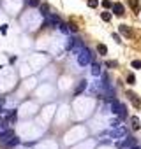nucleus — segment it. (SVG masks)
I'll use <instances>...</instances> for the list:
<instances>
[{
  "mask_svg": "<svg viewBox=\"0 0 141 149\" xmlns=\"http://www.w3.org/2000/svg\"><path fill=\"white\" fill-rule=\"evenodd\" d=\"M18 142H20V140H18V137L14 135V137H13V139H11L9 142H6V144H4V147H13V146H16Z\"/></svg>",
  "mask_w": 141,
  "mask_h": 149,
  "instance_id": "10",
  "label": "nucleus"
},
{
  "mask_svg": "<svg viewBox=\"0 0 141 149\" xmlns=\"http://www.w3.org/2000/svg\"><path fill=\"white\" fill-rule=\"evenodd\" d=\"M97 6H99V0H88V7L94 9V7H97Z\"/></svg>",
  "mask_w": 141,
  "mask_h": 149,
  "instance_id": "19",
  "label": "nucleus"
},
{
  "mask_svg": "<svg viewBox=\"0 0 141 149\" xmlns=\"http://www.w3.org/2000/svg\"><path fill=\"white\" fill-rule=\"evenodd\" d=\"M130 149H139V147H137V146H132V147H130Z\"/></svg>",
  "mask_w": 141,
  "mask_h": 149,
  "instance_id": "24",
  "label": "nucleus"
},
{
  "mask_svg": "<svg viewBox=\"0 0 141 149\" xmlns=\"http://www.w3.org/2000/svg\"><path fill=\"white\" fill-rule=\"evenodd\" d=\"M130 121H132V128H134V130H139V119H137V118H132Z\"/></svg>",
  "mask_w": 141,
  "mask_h": 149,
  "instance_id": "15",
  "label": "nucleus"
},
{
  "mask_svg": "<svg viewBox=\"0 0 141 149\" xmlns=\"http://www.w3.org/2000/svg\"><path fill=\"white\" fill-rule=\"evenodd\" d=\"M113 13L116 14V16H123V13H125V9H123V6L122 4H113Z\"/></svg>",
  "mask_w": 141,
  "mask_h": 149,
  "instance_id": "6",
  "label": "nucleus"
},
{
  "mask_svg": "<svg viewBox=\"0 0 141 149\" xmlns=\"http://www.w3.org/2000/svg\"><path fill=\"white\" fill-rule=\"evenodd\" d=\"M13 137H14V132H13V130H6L4 133H0V146L4 147V144H6V142H9Z\"/></svg>",
  "mask_w": 141,
  "mask_h": 149,
  "instance_id": "2",
  "label": "nucleus"
},
{
  "mask_svg": "<svg viewBox=\"0 0 141 149\" xmlns=\"http://www.w3.org/2000/svg\"><path fill=\"white\" fill-rule=\"evenodd\" d=\"M113 40H116V42H122V40H120V35H118V33H113Z\"/></svg>",
  "mask_w": 141,
  "mask_h": 149,
  "instance_id": "22",
  "label": "nucleus"
},
{
  "mask_svg": "<svg viewBox=\"0 0 141 149\" xmlns=\"http://www.w3.org/2000/svg\"><path fill=\"white\" fill-rule=\"evenodd\" d=\"M127 81H129V84H134V81H136L134 74H129V76H127Z\"/></svg>",
  "mask_w": 141,
  "mask_h": 149,
  "instance_id": "21",
  "label": "nucleus"
},
{
  "mask_svg": "<svg viewBox=\"0 0 141 149\" xmlns=\"http://www.w3.org/2000/svg\"><path fill=\"white\" fill-rule=\"evenodd\" d=\"M106 67H116V61H106Z\"/></svg>",
  "mask_w": 141,
  "mask_h": 149,
  "instance_id": "23",
  "label": "nucleus"
},
{
  "mask_svg": "<svg viewBox=\"0 0 141 149\" xmlns=\"http://www.w3.org/2000/svg\"><path fill=\"white\" fill-rule=\"evenodd\" d=\"M101 18H102V21H109L111 19V13H102Z\"/></svg>",
  "mask_w": 141,
  "mask_h": 149,
  "instance_id": "18",
  "label": "nucleus"
},
{
  "mask_svg": "<svg viewBox=\"0 0 141 149\" xmlns=\"http://www.w3.org/2000/svg\"><path fill=\"white\" fill-rule=\"evenodd\" d=\"M28 6L30 7H37V6H41V0H28Z\"/></svg>",
  "mask_w": 141,
  "mask_h": 149,
  "instance_id": "17",
  "label": "nucleus"
},
{
  "mask_svg": "<svg viewBox=\"0 0 141 149\" xmlns=\"http://www.w3.org/2000/svg\"><path fill=\"white\" fill-rule=\"evenodd\" d=\"M125 116H127V109H125V105L122 104V105H120V111H118V118H120V119H123Z\"/></svg>",
  "mask_w": 141,
  "mask_h": 149,
  "instance_id": "11",
  "label": "nucleus"
},
{
  "mask_svg": "<svg viewBox=\"0 0 141 149\" xmlns=\"http://www.w3.org/2000/svg\"><path fill=\"white\" fill-rule=\"evenodd\" d=\"M97 51H99L101 54H106V53H108V47H106L104 44H99V46H97Z\"/></svg>",
  "mask_w": 141,
  "mask_h": 149,
  "instance_id": "14",
  "label": "nucleus"
},
{
  "mask_svg": "<svg viewBox=\"0 0 141 149\" xmlns=\"http://www.w3.org/2000/svg\"><path fill=\"white\" fill-rule=\"evenodd\" d=\"M116 146H118L120 149H122V147H129V149H130L132 146H136V140H134L132 137H127V139H123V140H120V142H118Z\"/></svg>",
  "mask_w": 141,
  "mask_h": 149,
  "instance_id": "3",
  "label": "nucleus"
},
{
  "mask_svg": "<svg viewBox=\"0 0 141 149\" xmlns=\"http://www.w3.org/2000/svg\"><path fill=\"white\" fill-rule=\"evenodd\" d=\"M129 6H130L134 11H137V9H139V0H129Z\"/></svg>",
  "mask_w": 141,
  "mask_h": 149,
  "instance_id": "13",
  "label": "nucleus"
},
{
  "mask_svg": "<svg viewBox=\"0 0 141 149\" xmlns=\"http://www.w3.org/2000/svg\"><path fill=\"white\" fill-rule=\"evenodd\" d=\"M120 105H122V104H120L116 98H113V100H111V111H113V114H118V111H120Z\"/></svg>",
  "mask_w": 141,
  "mask_h": 149,
  "instance_id": "8",
  "label": "nucleus"
},
{
  "mask_svg": "<svg viewBox=\"0 0 141 149\" xmlns=\"http://www.w3.org/2000/svg\"><path fill=\"white\" fill-rule=\"evenodd\" d=\"M118 30H120V33H122V35L129 37V39L132 37V30H130V28H129L127 25H120V28H118Z\"/></svg>",
  "mask_w": 141,
  "mask_h": 149,
  "instance_id": "7",
  "label": "nucleus"
},
{
  "mask_svg": "<svg viewBox=\"0 0 141 149\" xmlns=\"http://www.w3.org/2000/svg\"><path fill=\"white\" fill-rule=\"evenodd\" d=\"M92 61V54H90V51L87 49V47H83L80 53H78V63L81 65V67H85V65H88Z\"/></svg>",
  "mask_w": 141,
  "mask_h": 149,
  "instance_id": "1",
  "label": "nucleus"
},
{
  "mask_svg": "<svg viewBox=\"0 0 141 149\" xmlns=\"http://www.w3.org/2000/svg\"><path fill=\"white\" fill-rule=\"evenodd\" d=\"M87 86H88V83H87V81H81V83H80V86L76 88V95H80L83 90H87Z\"/></svg>",
  "mask_w": 141,
  "mask_h": 149,
  "instance_id": "9",
  "label": "nucleus"
},
{
  "mask_svg": "<svg viewBox=\"0 0 141 149\" xmlns=\"http://www.w3.org/2000/svg\"><path fill=\"white\" fill-rule=\"evenodd\" d=\"M0 121H2V118H0Z\"/></svg>",
  "mask_w": 141,
  "mask_h": 149,
  "instance_id": "25",
  "label": "nucleus"
},
{
  "mask_svg": "<svg viewBox=\"0 0 141 149\" xmlns=\"http://www.w3.org/2000/svg\"><path fill=\"white\" fill-rule=\"evenodd\" d=\"M92 74L97 77V76H101V65H97V63H94V68H92Z\"/></svg>",
  "mask_w": 141,
  "mask_h": 149,
  "instance_id": "12",
  "label": "nucleus"
},
{
  "mask_svg": "<svg viewBox=\"0 0 141 149\" xmlns=\"http://www.w3.org/2000/svg\"><path fill=\"white\" fill-rule=\"evenodd\" d=\"M127 97H129V100L132 102V105H134L136 109H139V107H141V100L137 98V95H136V93H132V91H129V93H127Z\"/></svg>",
  "mask_w": 141,
  "mask_h": 149,
  "instance_id": "4",
  "label": "nucleus"
},
{
  "mask_svg": "<svg viewBox=\"0 0 141 149\" xmlns=\"http://www.w3.org/2000/svg\"><path fill=\"white\" fill-rule=\"evenodd\" d=\"M130 65H132V68H141V60H134Z\"/></svg>",
  "mask_w": 141,
  "mask_h": 149,
  "instance_id": "20",
  "label": "nucleus"
},
{
  "mask_svg": "<svg viewBox=\"0 0 141 149\" xmlns=\"http://www.w3.org/2000/svg\"><path fill=\"white\" fill-rule=\"evenodd\" d=\"M102 7L109 9V7H113V2H111V0H102Z\"/></svg>",
  "mask_w": 141,
  "mask_h": 149,
  "instance_id": "16",
  "label": "nucleus"
},
{
  "mask_svg": "<svg viewBox=\"0 0 141 149\" xmlns=\"http://www.w3.org/2000/svg\"><path fill=\"white\" fill-rule=\"evenodd\" d=\"M109 135H111L113 139H123V137H125V130H123V128H116V130H111Z\"/></svg>",
  "mask_w": 141,
  "mask_h": 149,
  "instance_id": "5",
  "label": "nucleus"
}]
</instances>
